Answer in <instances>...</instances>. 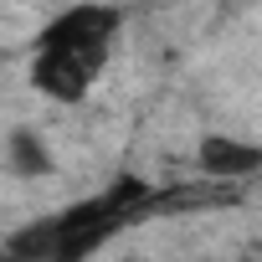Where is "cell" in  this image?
<instances>
[{
    "label": "cell",
    "instance_id": "1",
    "mask_svg": "<svg viewBox=\"0 0 262 262\" xmlns=\"http://www.w3.org/2000/svg\"><path fill=\"white\" fill-rule=\"evenodd\" d=\"M118 26H123V11L118 6H67L36 36V52H72V57H82L98 72L108 62V47H113Z\"/></svg>",
    "mask_w": 262,
    "mask_h": 262
},
{
    "label": "cell",
    "instance_id": "2",
    "mask_svg": "<svg viewBox=\"0 0 262 262\" xmlns=\"http://www.w3.org/2000/svg\"><path fill=\"white\" fill-rule=\"evenodd\" d=\"M93 77L98 72L72 52H36V62H31V88L52 103H82Z\"/></svg>",
    "mask_w": 262,
    "mask_h": 262
},
{
    "label": "cell",
    "instance_id": "3",
    "mask_svg": "<svg viewBox=\"0 0 262 262\" xmlns=\"http://www.w3.org/2000/svg\"><path fill=\"white\" fill-rule=\"evenodd\" d=\"M195 165L216 180H247L262 170V149L252 139H231V134H206L195 144Z\"/></svg>",
    "mask_w": 262,
    "mask_h": 262
},
{
    "label": "cell",
    "instance_id": "4",
    "mask_svg": "<svg viewBox=\"0 0 262 262\" xmlns=\"http://www.w3.org/2000/svg\"><path fill=\"white\" fill-rule=\"evenodd\" d=\"M6 170L21 175V180H47L57 170V160H52V149L36 128H11L6 134Z\"/></svg>",
    "mask_w": 262,
    "mask_h": 262
},
{
    "label": "cell",
    "instance_id": "5",
    "mask_svg": "<svg viewBox=\"0 0 262 262\" xmlns=\"http://www.w3.org/2000/svg\"><path fill=\"white\" fill-rule=\"evenodd\" d=\"M118 226H123V221H88V226L62 231L57 247H52V262H88L98 247H108V236H113Z\"/></svg>",
    "mask_w": 262,
    "mask_h": 262
},
{
    "label": "cell",
    "instance_id": "6",
    "mask_svg": "<svg viewBox=\"0 0 262 262\" xmlns=\"http://www.w3.org/2000/svg\"><path fill=\"white\" fill-rule=\"evenodd\" d=\"M52 247H57V221H52V216L21 226V231L6 242V252H16V257H26V262H52Z\"/></svg>",
    "mask_w": 262,
    "mask_h": 262
},
{
    "label": "cell",
    "instance_id": "7",
    "mask_svg": "<svg viewBox=\"0 0 262 262\" xmlns=\"http://www.w3.org/2000/svg\"><path fill=\"white\" fill-rule=\"evenodd\" d=\"M103 195H108V206H113L118 216H128L134 206H144V201H149V185H144L139 175H118V180H113Z\"/></svg>",
    "mask_w": 262,
    "mask_h": 262
},
{
    "label": "cell",
    "instance_id": "8",
    "mask_svg": "<svg viewBox=\"0 0 262 262\" xmlns=\"http://www.w3.org/2000/svg\"><path fill=\"white\" fill-rule=\"evenodd\" d=\"M0 262H26V257H16V252H0Z\"/></svg>",
    "mask_w": 262,
    "mask_h": 262
},
{
    "label": "cell",
    "instance_id": "9",
    "mask_svg": "<svg viewBox=\"0 0 262 262\" xmlns=\"http://www.w3.org/2000/svg\"><path fill=\"white\" fill-rule=\"evenodd\" d=\"M149 6H165V0H149Z\"/></svg>",
    "mask_w": 262,
    "mask_h": 262
}]
</instances>
